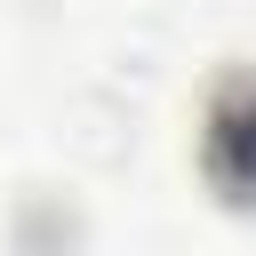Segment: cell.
Masks as SVG:
<instances>
[{"instance_id":"obj_1","label":"cell","mask_w":256,"mask_h":256,"mask_svg":"<svg viewBox=\"0 0 256 256\" xmlns=\"http://www.w3.org/2000/svg\"><path fill=\"white\" fill-rule=\"evenodd\" d=\"M200 176L224 208H256V72H216L200 96Z\"/></svg>"}]
</instances>
